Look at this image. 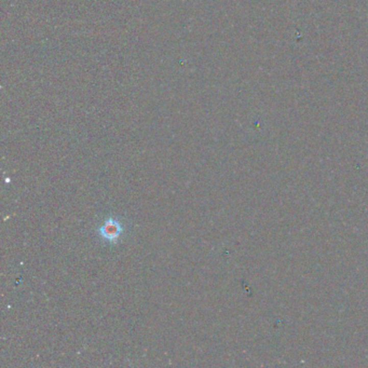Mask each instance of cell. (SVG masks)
I'll use <instances>...</instances> for the list:
<instances>
[{
    "label": "cell",
    "instance_id": "obj_1",
    "mask_svg": "<svg viewBox=\"0 0 368 368\" xmlns=\"http://www.w3.org/2000/svg\"><path fill=\"white\" fill-rule=\"evenodd\" d=\"M121 231H122L121 225L116 219H109L105 222V224L100 228V233L102 235V238L109 242L116 241L119 238Z\"/></svg>",
    "mask_w": 368,
    "mask_h": 368
}]
</instances>
